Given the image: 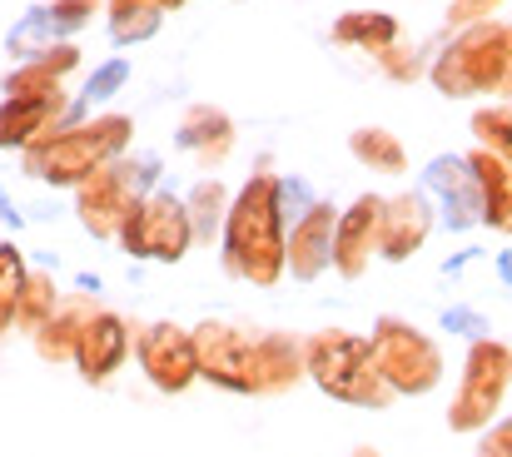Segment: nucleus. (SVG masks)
<instances>
[{"label":"nucleus","mask_w":512,"mask_h":457,"mask_svg":"<svg viewBox=\"0 0 512 457\" xmlns=\"http://www.w3.org/2000/svg\"><path fill=\"white\" fill-rule=\"evenodd\" d=\"M125 75H130V65H125V60H110V65H105V70L90 80V100H105V95H115V85H120Z\"/></svg>","instance_id":"obj_1"},{"label":"nucleus","mask_w":512,"mask_h":457,"mask_svg":"<svg viewBox=\"0 0 512 457\" xmlns=\"http://www.w3.org/2000/svg\"><path fill=\"white\" fill-rule=\"evenodd\" d=\"M443 328H458V333H483V318H478V313H468V308H453V313H443Z\"/></svg>","instance_id":"obj_2"}]
</instances>
